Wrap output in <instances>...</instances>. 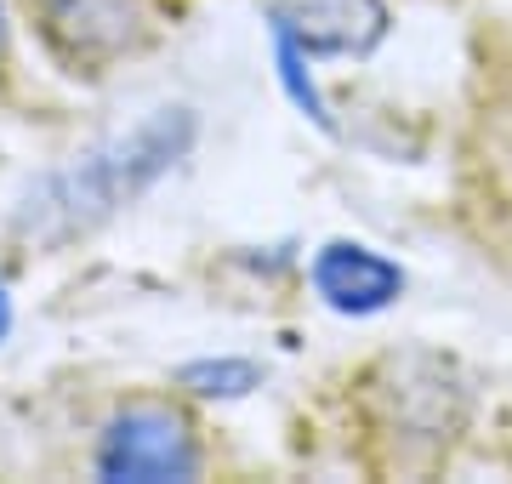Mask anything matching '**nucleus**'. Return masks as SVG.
<instances>
[{
    "mask_svg": "<svg viewBox=\"0 0 512 484\" xmlns=\"http://www.w3.org/2000/svg\"><path fill=\"white\" fill-rule=\"evenodd\" d=\"M6 325H12V308H6V291H0V336H6Z\"/></svg>",
    "mask_w": 512,
    "mask_h": 484,
    "instance_id": "nucleus-6",
    "label": "nucleus"
},
{
    "mask_svg": "<svg viewBox=\"0 0 512 484\" xmlns=\"http://www.w3.org/2000/svg\"><path fill=\"white\" fill-rule=\"evenodd\" d=\"M313 291L336 308V314H376L404 291V268L387 262L370 245H348L336 240L313 257Z\"/></svg>",
    "mask_w": 512,
    "mask_h": 484,
    "instance_id": "nucleus-4",
    "label": "nucleus"
},
{
    "mask_svg": "<svg viewBox=\"0 0 512 484\" xmlns=\"http://www.w3.org/2000/svg\"><path fill=\"white\" fill-rule=\"evenodd\" d=\"M183 382L194 393H245V388H256V371H251V365L222 359V365H188Z\"/></svg>",
    "mask_w": 512,
    "mask_h": 484,
    "instance_id": "nucleus-5",
    "label": "nucleus"
},
{
    "mask_svg": "<svg viewBox=\"0 0 512 484\" xmlns=\"http://www.w3.org/2000/svg\"><path fill=\"white\" fill-rule=\"evenodd\" d=\"M0 40H6V23H0Z\"/></svg>",
    "mask_w": 512,
    "mask_h": 484,
    "instance_id": "nucleus-7",
    "label": "nucleus"
},
{
    "mask_svg": "<svg viewBox=\"0 0 512 484\" xmlns=\"http://www.w3.org/2000/svg\"><path fill=\"white\" fill-rule=\"evenodd\" d=\"M194 143V120L188 109H160L148 114L131 137H114L109 149L86 154L80 166H69L63 177L40 188L29 211H23V228H35L40 240H69L74 228L103 223L109 211H120L126 200H137L160 171H171Z\"/></svg>",
    "mask_w": 512,
    "mask_h": 484,
    "instance_id": "nucleus-1",
    "label": "nucleus"
},
{
    "mask_svg": "<svg viewBox=\"0 0 512 484\" xmlns=\"http://www.w3.org/2000/svg\"><path fill=\"white\" fill-rule=\"evenodd\" d=\"M194 467H200V450L188 439L183 416L160 405H131L126 416H114L97 450L103 479H194Z\"/></svg>",
    "mask_w": 512,
    "mask_h": 484,
    "instance_id": "nucleus-2",
    "label": "nucleus"
},
{
    "mask_svg": "<svg viewBox=\"0 0 512 484\" xmlns=\"http://www.w3.org/2000/svg\"><path fill=\"white\" fill-rule=\"evenodd\" d=\"M507 75L484 80V109L473 114V211L484 223V245L501 240L512 251V63H501Z\"/></svg>",
    "mask_w": 512,
    "mask_h": 484,
    "instance_id": "nucleus-3",
    "label": "nucleus"
}]
</instances>
